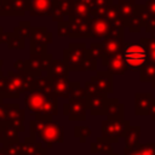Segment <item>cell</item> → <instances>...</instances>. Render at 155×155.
<instances>
[{
    "label": "cell",
    "instance_id": "6da1fadb",
    "mask_svg": "<svg viewBox=\"0 0 155 155\" xmlns=\"http://www.w3.org/2000/svg\"><path fill=\"white\" fill-rule=\"evenodd\" d=\"M24 107L35 115L56 116L58 114V98L39 91H29L24 97Z\"/></svg>",
    "mask_w": 155,
    "mask_h": 155
},
{
    "label": "cell",
    "instance_id": "7a4b0ae2",
    "mask_svg": "<svg viewBox=\"0 0 155 155\" xmlns=\"http://www.w3.org/2000/svg\"><path fill=\"white\" fill-rule=\"evenodd\" d=\"M121 54L127 69L132 71L140 70L148 62L147 48L140 42H124Z\"/></svg>",
    "mask_w": 155,
    "mask_h": 155
},
{
    "label": "cell",
    "instance_id": "3957f363",
    "mask_svg": "<svg viewBox=\"0 0 155 155\" xmlns=\"http://www.w3.org/2000/svg\"><path fill=\"white\" fill-rule=\"evenodd\" d=\"M86 45L84 42H70L63 51V62L69 70L78 71V68L86 57Z\"/></svg>",
    "mask_w": 155,
    "mask_h": 155
},
{
    "label": "cell",
    "instance_id": "277c9868",
    "mask_svg": "<svg viewBox=\"0 0 155 155\" xmlns=\"http://www.w3.org/2000/svg\"><path fill=\"white\" fill-rule=\"evenodd\" d=\"M39 140H41L42 144H45L46 149H50L52 148V145L54 143H63L64 142V128L63 126H61L59 124L54 122L53 120L52 121H48L40 137H39Z\"/></svg>",
    "mask_w": 155,
    "mask_h": 155
},
{
    "label": "cell",
    "instance_id": "5b68a950",
    "mask_svg": "<svg viewBox=\"0 0 155 155\" xmlns=\"http://www.w3.org/2000/svg\"><path fill=\"white\" fill-rule=\"evenodd\" d=\"M102 45L104 50V57L121 53L124 46V29L110 28L107 38L102 41Z\"/></svg>",
    "mask_w": 155,
    "mask_h": 155
},
{
    "label": "cell",
    "instance_id": "8992f818",
    "mask_svg": "<svg viewBox=\"0 0 155 155\" xmlns=\"http://www.w3.org/2000/svg\"><path fill=\"white\" fill-rule=\"evenodd\" d=\"M52 61H53V56L51 53L30 54V57L25 61L27 73L31 74L34 78H39L42 75L44 71L48 69Z\"/></svg>",
    "mask_w": 155,
    "mask_h": 155
},
{
    "label": "cell",
    "instance_id": "52a82bcc",
    "mask_svg": "<svg viewBox=\"0 0 155 155\" xmlns=\"http://www.w3.org/2000/svg\"><path fill=\"white\" fill-rule=\"evenodd\" d=\"M128 126V122L124 119H113L108 117L102 122V133L103 138L110 140H116L119 136L124 134Z\"/></svg>",
    "mask_w": 155,
    "mask_h": 155
},
{
    "label": "cell",
    "instance_id": "ba28073f",
    "mask_svg": "<svg viewBox=\"0 0 155 155\" xmlns=\"http://www.w3.org/2000/svg\"><path fill=\"white\" fill-rule=\"evenodd\" d=\"M67 24L69 38H91V17L85 19L69 18Z\"/></svg>",
    "mask_w": 155,
    "mask_h": 155
},
{
    "label": "cell",
    "instance_id": "9c48e42d",
    "mask_svg": "<svg viewBox=\"0 0 155 155\" xmlns=\"http://www.w3.org/2000/svg\"><path fill=\"white\" fill-rule=\"evenodd\" d=\"M86 102L68 99V102L63 104V114L68 116L70 121H84L86 119Z\"/></svg>",
    "mask_w": 155,
    "mask_h": 155
},
{
    "label": "cell",
    "instance_id": "30bf717a",
    "mask_svg": "<svg viewBox=\"0 0 155 155\" xmlns=\"http://www.w3.org/2000/svg\"><path fill=\"white\" fill-rule=\"evenodd\" d=\"M24 109L19 108L18 104H7V117L6 124L16 128L18 132H24Z\"/></svg>",
    "mask_w": 155,
    "mask_h": 155
},
{
    "label": "cell",
    "instance_id": "8fae6325",
    "mask_svg": "<svg viewBox=\"0 0 155 155\" xmlns=\"http://www.w3.org/2000/svg\"><path fill=\"white\" fill-rule=\"evenodd\" d=\"M108 97L103 93H94L87 96V109L92 115H105L107 114V104H108Z\"/></svg>",
    "mask_w": 155,
    "mask_h": 155
},
{
    "label": "cell",
    "instance_id": "7c38bea8",
    "mask_svg": "<svg viewBox=\"0 0 155 155\" xmlns=\"http://www.w3.org/2000/svg\"><path fill=\"white\" fill-rule=\"evenodd\" d=\"M102 64L107 67V71L111 75H122L128 70L121 53L109 56V57H103Z\"/></svg>",
    "mask_w": 155,
    "mask_h": 155
},
{
    "label": "cell",
    "instance_id": "4fadbf2b",
    "mask_svg": "<svg viewBox=\"0 0 155 155\" xmlns=\"http://www.w3.org/2000/svg\"><path fill=\"white\" fill-rule=\"evenodd\" d=\"M30 7V0H4L2 16H24Z\"/></svg>",
    "mask_w": 155,
    "mask_h": 155
},
{
    "label": "cell",
    "instance_id": "5bb4252c",
    "mask_svg": "<svg viewBox=\"0 0 155 155\" xmlns=\"http://www.w3.org/2000/svg\"><path fill=\"white\" fill-rule=\"evenodd\" d=\"M98 90L99 93L108 94L113 92V75L109 74L107 70L105 71H97L94 76L91 78L90 80Z\"/></svg>",
    "mask_w": 155,
    "mask_h": 155
},
{
    "label": "cell",
    "instance_id": "9a60e30c",
    "mask_svg": "<svg viewBox=\"0 0 155 155\" xmlns=\"http://www.w3.org/2000/svg\"><path fill=\"white\" fill-rule=\"evenodd\" d=\"M110 30V24L102 17L91 15V38L105 39Z\"/></svg>",
    "mask_w": 155,
    "mask_h": 155
},
{
    "label": "cell",
    "instance_id": "2e32d148",
    "mask_svg": "<svg viewBox=\"0 0 155 155\" xmlns=\"http://www.w3.org/2000/svg\"><path fill=\"white\" fill-rule=\"evenodd\" d=\"M53 0H30L29 15L30 16H51Z\"/></svg>",
    "mask_w": 155,
    "mask_h": 155
},
{
    "label": "cell",
    "instance_id": "e0dca14e",
    "mask_svg": "<svg viewBox=\"0 0 155 155\" xmlns=\"http://www.w3.org/2000/svg\"><path fill=\"white\" fill-rule=\"evenodd\" d=\"M53 41V34L47 30L46 27H33L30 29V42L48 45Z\"/></svg>",
    "mask_w": 155,
    "mask_h": 155
},
{
    "label": "cell",
    "instance_id": "ac0fdd59",
    "mask_svg": "<svg viewBox=\"0 0 155 155\" xmlns=\"http://www.w3.org/2000/svg\"><path fill=\"white\" fill-rule=\"evenodd\" d=\"M69 69L68 67L64 64L63 61H56L53 59L51 65L48 67V69L46 70V75L50 76L52 80H57V79H64L69 76Z\"/></svg>",
    "mask_w": 155,
    "mask_h": 155
},
{
    "label": "cell",
    "instance_id": "d6986e66",
    "mask_svg": "<svg viewBox=\"0 0 155 155\" xmlns=\"http://www.w3.org/2000/svg\"><path fill=\"white\" fill-rule=\"evenodd\" d=\"M18 133L19 132L16 128H13L12 126H10L8 124H2L1 132H0V142H1L2 147L13 144L16 142H19Z\"/></svg>",
    "mask_w": 155,
    "mask_h": 155
},
{
    "label": "cell",
    "instance_id": "ffe728a7",
    "mask_svg": "<svg viewBox=\"0 0 155 155\" xmlns=\"http://www.w3.org/2000/svg\"><path fill=\"white\" fill-rule=\"evenodd\" d=\"M153 102L151 93H136L134 94V110L136 114H147Z\"/></svg>",
    "mask_w": 155,
    "mask_h": 155
},
{
    "label": "cell",
    "instance_id": "44dd1931",
    "mask_svg": "<svg viewBox=\"0 0 155 155\" xmlns=\"http://www.w3.org/2000/svg\"><path fill=\"white\" fill-rule=\"evenodd\" d=\"M70 82L68 78L64 79H57L52 80V93L58 98H69V88H70Z\"/></svg>",
    "mask_w": 155,
    "mask_h": 155
},
{
    "label": "cell",
    "instance_id": "7402d4cb",
    "mask_svg": "<svg viewBox=\"0 0 155 155\" xmlns=\"http://www.w3.org/2000/svg\"><path fill=\"white\" fill-rule=\"evenodd\" d=\"M30 91H39V92H44L47 94H53L52 93V79L47 75H41L39 78H35Z\"/></svg>",
    "mask_w": 155,
    "mask_h": 155
},
{
    "label": "cell",
    "instance_id": "603a6c76",
    "mask_svg": "<svg viewBox=\"0 0 155 155\" xmlns=\"http://www.w3.org/2000/svg\"><path fill=\"white\" fill-rule=\"evenodd\" d=\"M136 0H119L117 1V7L120 16L125 19V22L134 15V8H136Z\"/></svg>",
    "mask_w": 155,
    "mask_h": 155
},
{
    "label": "cell",
    "instance_id": "cb8c5ba5",
    "mask_svg": "<svg viewBox=\"0 0 155 155\" xmlns=\"http://www.w3.org/2000/svg\"><path fill=\"white\" fill-rule=\"evenodd\" d=\"M108 117H113V119H122L124 115V105L119 103V101L116 98H109L108 99V104H107V114Z\"/></svg>",
    "mask_w": 155,
    "mask_h": 155
},
{
    "label": "cell",
    "instance_id": "d4e9b609",
    "mask_svg": "<svg viewBox=\"0 0 155 155\" xmlns=\"http://www.w3.org/2000/svg\"><path fill=\"white\" fill-rule=\"evenodd\" d=\"M70 101H79V102H87V93L80 86L79 81H71L69 88V98Z\"/></svg>",
    "mask_w": 155,
    "mask_h": 155
},
{
    "label": "cell",
    "instance_id": "484cf974",
    "mask_svg": "<svg viewBox=\"0 0 155 155\" xmlns=\"http://www.w3.org/2000/svg\"><path fill=\"white\" fill-rule=\"evenodd\" d=\"M111 151V147H110V142L103 137L97 138L96 140H93L91 143V154H97V153H102V154H107Z\"/></svg>",
    "mask_w": 155,
    "mask_h": 155
},
{
    "label": "cell",
    "instance_id": "4316f807",
    "mask_svg": "<svg viewBox=\"0 0 155 155\" xmlns=\"http://www.w3.org/2000/svg\"><path fill=\"white\" fill-rule=\"evenodd\" d=\"M155 78V63L147 62L139 70V80L142 82H151Z\"/></svg>",
    "mask_w": 155,
    "mask_h": 155
},
{
    "label": "cell",
    "instance_id": "83f0119b",
    "mask_svg": "<svg viewBox=\"0 0 155 155\" xmlns=\"http://www.w3.org/2000/svg\"><path fill=\"white\" fill-rule=\"evenodd\" d=\"M7 46L10 50H23L25 46V39H23L19 34H17L15 31L8 33Z\"/></svg>",
    "mask_w": 155,
    "mask_h": 155
},
{
    "label": "cell",
    "instance_id": "f1b7e54d",
    "mask_svg": "<svg viewBox=\"0 0 155 155\" xmlns=\"http://www.w3.org/2000/svg\"><path fill=\"white\" fill-rule=\"evenodd\" d=\"M126 28H128L131 33H139L140 29L144 28V22L139 15L134 13L132 17H130L126 21Z\"/></svg>",
    "mask_w": 155,
    "mask_h": 155
},
{
    "label": "cell",
    "instance_id": "f546056e",
    "mask_svg": "<svg viewBox=\"0 0 155 155\" xmlns=\"http://www.w3.org/2000/svg\"><path fill=\"white\" fill-rule=\"evenodd\" d=\"M87 56L91 57L92 59L97 61L98 58H103L104 57V50H103V45L102 42H92L90 45V48L87 50Z\"/></svg>",
    "mask_w": 155,
    "mask_h": 155
},
{
    "label": "cell",
    "instance_id": "4dcf8cb0",
    "mask_svg": "<svg viewBox=\"0 0 155 155\" xmlns=\"http://www.w3.org/2000/svg\"><path fill=\"white\" fill-rule=\"evenodd\" d=\"M140 44L147 48L148 53V61L151 63H155V40L154 39H148V38H142Z\"/></svg>",
    "mask_w": 155,
    "mask_h": 155
},
{
    "label": "cell",
    "instance_id": "1f68e13d",
    "mask_svg": "<svg viewBox=\"0 0 155 155\" xmlns=\"http://www.w3.org/2000/svg\"><path fill=\"white\" fill-rule=\"evenodd\" d=\"M30 29H31L30 22L22 21V22H19V24L17 27L13 28V31L17 33V34H19L23 39H28V38L30 39Z\"/></svg>",
    "mask_w": 155,
    "mask_h": 155
},
{
    "label": "cell",
    "instance_id": "d6a6232c",
    "mask_svg": "<svg viewBox=\"0 0 155 155\" xmlns=\"http://www.w3.org/2000/svg\"><path fill=\"white\" fill-rule=\"evenodd\" d=\"M91 128L87 126H75L74 127V136L81 142L84 143L90 136H91Z\"/></svg>",
    "mask_w": 155,
    "mask_h": 155
},
{
    "label": "cell",
    "instance_id": "836d02e7",
    "mask_svg": "<svg viewBox=\"0 0 155 155\" xmlns=\"http://www.w3.org/2000/svg\"><path fill=\"white\" fill-rule=\"evenodd\" d=\"M96 69H97V61L92 59L86 53V57L80 64V67L78 68V70L79 71H96Z\"/></svg>",
    "mask_w": 155,
    "mask_h": 155
},
{
    "label": "cell",
    "instance_id": "e575fe53",
    "mask_svg": "<svg viewBox=\"0 0 155 155\" xmlns=\"http://www.w3.org/2000/svg\"><path fill=\"white\" fill-rule=\"evenodd\" d=\"M51 17L54 22L59 23V22H63V18L65 17L64 12L59 8V6L57 5V2L53 0V6H52V11H51Z\"/></svg>",
    "mask_w": 155,
    "mask_h": 155
},
{
    "label": "cell",
    "instance_id": "d590c367",
    "mask_svg": "<svg viewBox=\"0 0 155 155\" xmlns=\"http://www.w3.org/2000/svg\"><path fill=\"white\" fill-rule=\"evenodd\" d=\"M56 2L59 6V8L64 12V15L68 16L69 18L71 15V10H73V0H62V1H56Z\"/></svg>",
    "mask_w": 155,
    "mask_h": 155
},
{
    "label": "cell",
    "instance_id": "8d00e7d4",
    "mask_svg": "<svg viewBox=\"0 0 155 155\" xmlns=\"http://www.w3.org/2000/svg\"><path fill=\"white\" fill-rule=\"evenodd\" d=\"M42 53H47L46 45L30 42V54H42Z\"/></svg>",
    "mask_w": 155,
    "mask_h": 155
},
{
    "label": "cell",
    "instance_id": "74e56055",
    "mask_svg": "<svg viewBox=\"0 0 155 155\" xmlns=\"http://www.w3.org/2000/svg\"><path fill=\"white\" fill-rule=\"evenodd\" d=\"M138 132H139V128L138 127H132L127 131V136H126V140H127V144H132V142H134V139H137L138 137Z\"/></svg>",
    "mask_w": 155,
    "mask_h": 155
},
{
    "label": "cell",
    "instance_id": "f35d334b",
    "mask_svg": "<svg viewBox=\"0 0 155 155\" xmlns=\"http://www.w3.org/2000/svg\"><path fill=\"white\" fill-rule=\"evenodd\" d=\"M144 29L147 33H150V34L155 31V16H149L148 21L145 22Z\"/></svg>",
    "mask_w": 155,
    "mask_h": 155
},
{
    "label": "cell",
    "instance_id": "ab89813d",
    "mask_svg": "<svg viewBox=\"0 0 155 155\" xmlns=\"http://www.w3.org/2000/svg\"><path fill=\"white\" fill-rule=\"evenodd\" d=\"M57 33L59 36H68V24L65 21L57 24Z\"/></svg>",
    "mask_w": 155,
    "mask_h": 155
},
{
    "label": "cell",
    "instance_id": "60d3db41",
    "mask_svg": "<svg viewBox=\"0 0 155 155\" xmlns=\"http://www.w3.org/2000/svg\"><path fill=\"white\" fill-rule=\"evenodd\" d=\"M113 5V0H94V10H104Z\"/></svg>",
    "mask_w": 155,
    "mask_h": 155
},
{
    "label": "cell",
    "instance_id": "b9f144b4",
    "mask_svg": "<svg viewBox=\"0 0 155 155\" xmlns=\"http://www.w3.org/2000/svg\"><path fill=\"white\" fill-rule=\"evenodd\" d=\"M13 68H16V71L18 73H27V67H25V61L18 59L13 63Z\"/></svg>",
    "mask_w": 155,
    "mask_h": 155
},
{
    "label": "cell",
    "instance_id": "7bdbcfd3",
    "mask_svg": "<svg viewBox=\"0 0 155 155\" xmlns=\"http://www.w3.org/2000/svg\"><path fill=\"white\" fill-rule=\"evenodd\" d=\"M85 92L87 93V96H90V94H94V93H99L98 92V90H97V87L91 82V81H86L85 82Z\"/></svg>",
    "mask_w": 155,
    "mask_h": 155
},
{
    "label": "cell",
    "instance_id": "ee69618b",
    "mask_svg": "<svg viewBox=\"0 0 155 155\" xmlns=\"http://www.w3.org/2000/svg\"><path fill=\"white\" fill-rule=\"evenodd\" d=\"M7 117V104L0 102V124H5Z\"/></svg>",
    "mask_w": 155,
    "mask_h": 155
},
{
    "label": "cell",
    "instance_id": "f6af8a7d",
    "mask_svg": "<svg viewBox=\"0 0 155 155\" xmlns=\"http://www.w3.org/2000/svg\"><path fill=\"white\" fill-rule=\"evenodd\" d=\"M144 6L150 16H155V0H148Z\"/></svg>",
    "mask_w": 155,
    "mask_h": 155
},
{
    "label": "cell",
    "instance_id": "bcb514c9",
    "mask_svg": "<svg viewBox=\"0 0 155 155\" xmlns=\"http://www.w3.org/2000/svg\"><path fill=\"white\" fill-rule=\"evenodd\" d=\"M7 40H8V33H0V44H7Z\"/></svg>",
    "mask_w": 155,
    "mask_h": 155
},
{
    "label": "cell",
    "instance_id": "7dc6e473",
    "mask_svg": "<svg viewBox=\"0 0 155 155\" xmlns=\"http://www.w3.org/2000/svg\"><path fill=\"white\" fill-rule=\"evenodd\" d=\"M0 155H8V153H7V150H6L5 147H1L0 148Z\"/></svg>",
    "mask_w": 155,
    "mask_h": 155
},
{
    "label": "cell",
    "instance_id": "c3c4849f",
    "mask_svg": "<svg viewBox=\"0 0 155 155\" xmlns=\"http://www.w3.org/2000/svg\"><path fill=\"white\" fill-rule=\"evenodd\" d=\"M4 12V0H0V16H2Z\"/></svg>",
    "mask_w": 155,
    "mask_h": 155
},
{
    "label": "cell",
    "instance_id": "681fc988",
    "mask_svg": "<svg viewBox=\"0 0 155 155\" xmlns=\"http://www.w3.org/2000/svg\"><path fill=\"white\" fill-rule=\"evenodd\" d=\"M2 64H4V61H2V59H0V78H1V76H4V74H2V69H1Z\"/></svg>",
    "mask_w": 155,
    "mask_h": 155
},
{
    "label": "cell",
    "instance_id": "f907efd6",
    "mask_svg": "<svg viewBox=\"0 0 155 155\" xmlns=\"http://www.w3.org/2000/svg\"><path fill=\"white\" fill-rule=\"evenodd\" d=\"M151 86H153V87H155V78H154V79H153V81H151Z\"/></svg>",
    "mask_w": 155,
    "mask_h": 155
},
{
    "label": "cell",
    "instance_id": "816d5d0a",
    "mask_svg": "<svg viewBox=\"0 0 155 155\" xmlns=\"http://www.w3.org/2000/svg\"><path fill=\"white\" fill-rule=\"evenodd\" d=\"M2 99H4V98H2V94H1V92H0V102H2Z\"/></svg>",
    "mask_w": 155,
    "mask_h": 155
},
{
    "label": "cell",
    "instance_id": "f5cc1de1",
    "mask_svg": "<svg viewBox=\"0 0 155 155\" xmlns=\"http://www.w3.org/2000/svg\"><path fill=\"white\" fill-rule=\"evenodd\" d=\"M56 1H62V0H56Z\"/></svg>",
    "mask_w": 155,
    "mask_h": 155
},
{
    "label": "cell",
    "instance_id": "db71d44e",
    "mask_svg": "<svg viewBox=\"0 0 155 155\" xmlns=\"http://www.w3.org/2000/svg\"><path fill=\"white\" fill-rule=\"evenodd\" d=\"M110 155H114V154H110Z\"/></svg>",
    "mask_w": 155,
    "mask_h": 155
},
{
    "label": "cell",
    "instance_id": "11a10c76",
    "mask_svg": "<svg viewBox=\"0 0 155 155\" xmlns=\"http://www.w3.org/2000/svg\"><path fill=\"white\" fill-rule=\"evenodd\" d=\"M154 117H155V116H154Z\"/></svg>",
    "mask_w": 155,
    "mask_h": 155
}]
</instances>
